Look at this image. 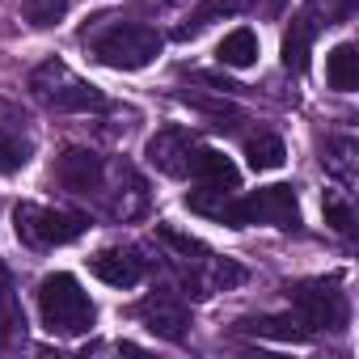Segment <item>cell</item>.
I'll use <instances>...</instances> for the list:
<instances>
[{
	"instance_id": "obj_10",
	"label": "cell",
	"mask_w": 359,
	"mask_h": 359,
	"mask_svg": "<svg viewBox=\"0 0 359 359\" xmlns=\"http://www.w3.org/2000/svg\"><path fill=\"white\" fill-rule=\"evenodd\" d=\"M191 152H195V135L177 131V127H165V131H156V135L148 140V148H144L148 165H156V169H161V173H169V177H187Z\"/></svg>"
},
{
	"instance_id": "obj_24",
	"label": "cell",
	"mask_w": 359,
	"mask_h": 359,
	"mask_svg": "<svg viewBox=\"0 0 359 359\" xmlns=\"http://www.w3.org/2000/svg\"><path fill=\"white\" fill-rule=\"evenodd\" d=\"M351 152H355V144H351V140H334V144H330V156H325V165H330V169H338L342 182H351Z\"/></svg>"
},
{
	"instance_id": "obj_2",
	"label": "cell",
	"mask_w": 359,
	"mask_h": 359,
	"mask_svg": "<svg viewBox=\"0 0 359 359\" xmlns=\"http://www.w3.org/2000/svg\"><path fill=\"white\" fill-rule=\"evenodd\" d=\"M30 93L47 110H60V114H102V110H110V97L60 60H47L30 72Z\"/></svg>"
},
{
	"instance_id": "obj_7",
	"label": "cell",
	"mask_w": 359,
	"mask_h": 359,
	"mask_svg": "<svg viewBox=\"0 0 359 359\" xmlns=\"http://www.w3.org/2000/svg\"><path fill=\"white\" fill-rule=\"evenodd\" d=\"M34 156V131L30 118L22 114V106L0 102V177H9L18 169H26Z\"/></svg>"
},
{
	"instance_id": "obj_17",
	"label": "cell",
	"mask_w": 359,
	"mask_h": 359,
	"mask_svg": "<svg viewBox=\"0 0 359 359\" xmlns=\"http://www.w3.org/2000/svg\"><path fill=\"white\" fill-rule=\"evenodd\" d=\"M313 34H317V22L309 13L292 22V30L283 39V68L287 72H304L309 68V43H313Z\"/></svg>"
},
{
	"instance_id": "obj_4",
	"label": "cell",
	"mask_w": 359,
	"mask_h": 359,
	"mask_svg": "<svg viewBox=\"0 0 359 359\" xmlns=\"http://www.w3.org/2000/svg\"><path fill=\"white\" fill-rule=\"evenodd\" d=\"M229 229H245V224H271V229H300V199L292 187H262L245 199L233 195L229 203Z\"/></svg>"
},
{
	"instance_id": "obj_23",
	"label": "cell",
	"mask_w": 359,
	"mask_h": 359,
	"mask_svg": "<svg viewBox=\"0 0 359 359\" xmlns=\"http://www.w3.org/2000/svg\"><path fill=\"white\" fill-rule=\"evenodd\" d=\"M309 13H325V26H334L355 13V0H309Z\"/></svg>"
},
{
	"instance_id": "obj_6",
	"label": "cell",
	"mask_w": 359,
	"mask_h": 359,
	"mask_svg": "<svg viewBox=\"0 0 359 359\" xmlns=\"http://www.w3.org/2000/svg\"><path fill=\"white\" fill-rule=\"evenodd\" d=\"M296 317L309 325V330H342L346 325V296L334 279H309V283H296L287 292Z\"/></svg>"
},
{
	"instance_id": "obj_19",
	"label": "cell",
	"mask_w": 359,
	"mask_h": 359,
	"mask_svg": "<svg viewBox=\"0 0 359 359\" xmlns=\"http://www.w3.org/2000/svg\"><path fill=\"white\" fill-rule=\"evenodd\" d=\"M283 156H287V148H283V140L271 135V131H258V135L245 140V161H250V169H279Z\"/></svg>"
},
{
	"instance_id": "obj_25",
	"label": "cell",
	"mask_w": 359,
	"mask_h": 359,
	"mask_svg": "<svg viewBox=\"0 0 359 359\" xmlns=\"http://www.w3.org/2000/svg\"><path fill=\"white\" fill-rule=\"evenodd\" d=\"M250 5H258L262 13H283V5H287V0H250Z\"/></svg>"
},
{
	"instance_id": "obj_20",
	"label": "cell",
	"mask_w": 359,
	"mask_h": 359,
	"mask_svg": "<svg viewBox=\"0 0 359 359\" xmlns=\"http://www.w3.org/2000/svg\"><path fill=\"white\" fill-rule=\"evenodd\" d=\"M68 13V0H22V18L34 30H51L55 22H64Z\"/></svg>"
},
{
	"instance_id": "obj_8",
	"label": "cell",
	"mask_w": 359,
	"mask_h": 359,
	"mask_svg": "<svg viewBox=\"0 0 359 359\" xmlns=\"http://www.w3.org/2000/svg\"><path fill=\"white\" fill-rule=\"evenodd\" d=\"M55 182L72 195H97L106 187V161L93 148H64L55 161Z\"/></svg>"
},
{
	"instance_id": "obj_21",
	"label": "cell",
	"mask_w": 359,
	"mask_h": 359,
	"mask_svg": "<svg viewBox=\"0 0 359 359\" xmlns=\"http://www.w3.org/2000/svg\"><path fill=\"white\" fill-rule=\"evenodd\" d=\"M325 224H330L334 233L351 237V233H355V212H351V203H342L338 195H325Z\"/></svg>"
},
{
	"instance_id": "obj_16",
	"label": "cell",
	"mask_w": 359,
	"mask_h": 359,
	"mask_svg": "<svg viewBox=\"0 0 359 359\" xmlns=\"http://www.w3.org/2000/svg\"><path fill=\"white\" fill-rule=\"evenodd\" d=\"M216 60H220L224 68H250V64L258 60V34H254L250 26L229 30V34H224V43L216 47Z\"/></svg>"
},
{
	"instance_id": "obj_22",
	"label": "cell",
	"mask_w": 359,
	"mask_h": 359,
	"mask_svg": "<svg viewBox=\"0 0 359 359\" xmlns=\"http://www.w3.org/2000/svg\"><path fill=\"white\" fill-rule=\"evenodd\" d=\"M156 237H161L165 245H173L177 254H187V258H191V254L208 258V245H203V241H195V237H187V233H177V229H169V224H161V229H156Z\"/></svg>"
},
{
	"instance_id": "obj_5",
	"label": "cell",
	"mask_w": 359,
	"mask_h": 359,
	"mask_svg": "<svg viewBox=\"0 0 359 359\" xmlns=\"http://www.w3.org/2000/svg\"><path fill=\"white\" fill-rule=\"evenodd\" d=\"M13 224H18V237L22 245L30 250H55V245H72L89 220L76 216V212H55V208H43V203H22L13 212Z\"/></svg>"
},
{
	"instance_id": "obj_11",
	"label": "cell",
	"mask_w": 359,
	"mask_h": 359,
	"mask_svg": "<svg viewBox=\"0 0 359 359\" xmlns=\"http://www.w3.org/2000/svg\"><path fill=\"white\" fill-rule=\"evenodd\" d=\"M89 271L110 283V287H135L144 279V258L135 250H123V245H110V250H97L89 258Z\"/></svg>"
},
{
	"instance_id": "obj_13",
	"label": "cell",
	"mask_w": 359,
	"mask_h": 359,
	"mask_svg": "<svg viewBox=\"0 0 359 359\" xmlns=\"http://www.w3.org/2000/svg\"><path fill=\"white\" fill-rule=\"evenodd\" d=\"M187 177H195V182H203V187H229V191H237V165L224 152L203 148V144H195L191 165H187Z\"/></svg>"
},
{
	"instance_id": "obj_14",
	"label": "cell",
	"mask_w": 359,
	"mask_h": 359,
	"mask_svg": "<svg viewBox=\"0 0 359 359\" xmlns=\"http://www.w3.org/2000/svg\"><path fill=\"white\" fill-rule=\"evenodd\" d=\"M325 81L330 89L338 93H351L359 85V47L355 43H338L330 55H325Z\"/></svg>"
},
{
	"instance_id": "obj_9",
	"label": "cell",
	"mask_w": 359,
	"mask_h": 359,
	"mask_svg": "<svg viewBox=\"0 0 359 359\" xmlns=\"http://www.w3.org/2000/svg\"><path fill=\"white\" fill-rule=\"evenodd\" d=\"M135 317L144 321L148 334H156V338H165V342H182L187 330H191V313H187V304H182V300H173V296H165V292L144 296V300L135 304Z\"/></svg>"
},
{
	"instance_id": "obj_18",
	"label": "cell",
	"mask_w": 359,
	"mask_h": 359,
	"mask_svg": "<svg viewBox=\"0 0 359 359\" xmlns=\"http://www.w3.org/2000/svg\"><path fill=\"white\" fill-rule=\"evenodd\" d=\"M245 5H250V0H203V5L187 18V26H177V39H191V34L208 30L216 18H233V13H241Z\"/></svg>"
},
{
	"instance_id": "obj_12",
	"label": "cell",
	"mask_w": 359,
	"mask_h": 359,
	"mask_svg": "<svg viewBox=\"0 0 359 359\" xmlns=\"http://www.w3.org/2000/svg\"><path fill=\"white\" fill-rule=\"evenodd\" d=\"M26 342V313H22V296L13 287L9 266L0 262V355H9Z\"/></svg>"
},
{
	"instance_id": "obj_1",
	"label": "cell",
	"mask_w": 359,
	"mask_h": 359,
	"mask_svg": "<svg viewBox=\"0 0 359 359\" xmlns=\"http://www.w3.org/2000/svg\"><path fill=\"white\" fill-rule=\"evenodd\" d=\"M97 22L102 26L93 34L85 30V43L93 51V60L106 64V68H114V72H140L165 47V39H161L156 26H144V22H106V18H97Z\"/></svg>"
},
{
	"instance_id": "obj_3",
	"label": "cell",
	"mask_w": 359,
	"mask_h": 359,
	"mask_svg": "<svg viewBox=\"0 0 359 359\" xmlns=\"http://www.w3.org/2000/svg\"><path fill=\"white\" fill-rule=\"evenodd\" d=\"M39 317H43V325H47L51 334L76 338V334H89V330H93L97 309H93L89 292H85L72 275L55 271V275H47V279L39 283Z\"/></svg>"
},
{
	"instance_id": "obj_15",
	"label": "cell",
	"mask_w": 359,
	"mask_h": 359,
	"mask_svg": "<svg viewBox=\"0 0 359 359\" xmlns=\"http://www.w3.org/2000/svg\"><path fill=\"white\" fill-rule=\"evenodd\" d=\"M250 334H258V338H275V342H309L313 338V330L292 313V317H250V321H241Z\"/></svg>"
}]
</instances>
